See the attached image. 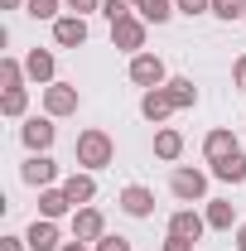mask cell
I'll return each mask as SVG.
<instances>
[{"mask_svg":"<svg viewBox=\"0 0 246 251\" xmlns=\"http://www.w3.org/2000/svg\"><path fill=\"white\" fill-rule=\"evenodd\" d=\"M73 159H77V169H111L116 164V140L101 130V126H87V130H77V140H73Z\"/></svg>","mask_w":246,"mask_h":251,"instance_id":"obj_1","label":"cell"},{"mask_svg":"<svg viewBox=\"0 0 246 251\" xmlns=\"http://www.w3.org/2000/svg\"><path fill=\"white\" fill-rule=\"evenodd\" d=\"M169 193H174L179 203H208V174L193 169V164H174V174H169Z\"/></svg>","mask_w":246,"mask_h":251,"instance_id":"obj_2","label":"cell"},{"mask_svg":"<svg viewBox=\"0 0 246 251\" xmlns=\"http://www.w3.org/2000/svg\"><path fill=\"white\" fill-rule=\"evenodd\" d=\"M125 73H130V82H135L140 92H150V87H164V82H169V68H164L159 53H135Z\"/></svg>","mask_w":246,"mask_h":251,"instance_id":"obj_3","label":"cell"},{"mask_svg":"<svg viewBox=\"0 0 246 251\" xmlns=\"http://www.w3.org/2000/svg\"><path fill=\"white\" fill-rule=\"evenodd\" d=\"M20 140H25V150H29V155H49V150H53V140H58V126H53V116H25V126H20Z\"/></svg>","mask_w":246,"mask_h":251,"instance_id":"obj_4","label":"cell"},{"mask_svg":"<svg viewBox=\"0 0 246 251\" xmlns=\"http://www.w3.org/2000/svg\"><path fill=\"white\" fill-rule=\"evenodd\" d=\"M145 39H150V25L140 20V15H125L121 25H111V49H121V53H145Z\"/></svg>","mask_w":246,"mask_h":251,"instance_id":"obj_5","label":"cell"},{"mask_svg":"<svg viewBox=\"0 0 246 251\" xmlns=\"http://www.w3.org/2000/svg\"><path fill=\"white\" fill-rule=\"evenodd\" d=\"M77 106H82V92L73 82H49L44 87V116L63 121V116H77Z\"/></svg>","mask_w":246,"mask_h":251,"instance_id":"obj_6","label":"cell"},{"mask_svg":"<svg viewBox=\"0 0 246 251\" xmlns=\"http://www.w3.org/2000/svg\"><path fill=\"white\" fill-rule=\"evenodd\" d=\"M73 237L87 242V247H97V242L106 237V218H101V208H92V203L77 208V213H73Z\"/></svg>","mask_w":246,"mask_h":251,"instance_id":"obj_7","label":"cell"},{"mask_svg":"<svg viewBox=\"0 0 246 251\" xmlns=\"http://www.w3.org/2000/svg\"><path fill=\"white\" fill-rule=\"evenodd\" d=\"M174 111H179V106H174L169 87H150V92H140V116H145L150 126H164Z\"/></svg>","mask_w":246,"mask_h":251,"instance_id":"obj_8","label":"cell"},{"mask_svg":"<svg viewBox=\"0 0 246 251\" xmlns=\"http://www.w3.org/2000/svg\"><path fill=\"white\" fill-rule=\"evenodd\" d=\"M20 179L29 188H53L58 184V164H53V155H29L25 164H20Z\"/></svg>","mask_w":246,"mask_h":251,"instance_id":"obj_9","label":"cell"},{"mask_svg":"<svg viewBox=\"0 0 246 251\" xmlns=\"http://www.w3.org/2000/svg\"><path fill=\"white\" fill-rule=\"evenodd\" d=\"M164 232H169V237H188V242H198V237L208 232V218H203L198 208H174Z\"/></svg>","mask_w":246,"mask_h":251,"instance_id":"obj_10","label":"cell"},{"mask_svg":"<svg viewBox=\"0 0 246 251\" xmlns=\"http://www.w3.org/2000/svg\"><path fill=\"white\" fill-rule=\"evenodd\" d=\"M116 203H121L125 218H154V188H145V184H125Z\"/></svg>","mask_w":246,"mask_h":251,"instance_id":"obj_11","label":"cell"},{"mask_svg":"<svg viewBox=\"0 0 246 251\" xmlns=\"http://www.w3.org/2000/svg\"><path fill=\"white\" fill-rule=\"evenodd\" d=\"M25 242H29V251H63V232L53 218H34L29 232H25Z\"/></svg>","mask_w":246,"mask_h":251,"instance_id":"obj_12","label":"cell"},{"mask_svg":"<svg viewBox=\"0 0 246 251\" xmlns=\"http://www.w3.org/2000/svg\"><path fill=\"white\" fill-rule=\"evenodd\" d=\"M25 73H29V82H39V87L58 82V63H53V49H29V53H25Z\"/></svg>","mask_w":246,"mask_h":251,"instance_id":"obj_13","label":"cell"},{"mask_svg":"<svg viewBox=\"0 0 246 251\" xmlns=\"http://www.w3.org/2000/svg\"><path fill=\"white\" fill-rule=\"evenodd\" d=\"M63 193L73 198V208H87V203H97V174H92V169H73V174L63 179Z\"/></svg>","mask_w":246,"mask_h":251,"instance_id":"obj_14","label":"cell"},{"mask_svg":"<svg viewBox=\"0 0 246 251\" xmlns=\"http://www.w3.org/2000/svg\"><path fill=\"white\" fill-rule=\"evenodd\" d=\"M53 44L58 49H82L87 44V20L82 15H58L53 20Z\"/></svg>","mask_w":246,"mask_h":251,"instance_id":"obj_15","label":"cell"},{"mask_svg":"<svg viewBox=\"0 0 246 251\" xmlns=\"http://www.w3.org/2000/svg\"><path fill=\"white\" fill-rule=\"evenodd\" d=\"M203 218H208V232H232V227H242L232 198H208V203H203Z\"/></svg>","mask_w":246,"mask_h":251,"instance_id":"obj_16","label":"cell"},{"mask_svg":"<svg viewBox=\"0 0 246 251\" xmlns=\"http://www.w3.org/2000/svg\"><path fill=\"white\" fill-rule=\"evenodd\" d=\"M184 130H174V126H154V159H164V164H179L184 155Z\"/></svg>","mask_w":246,"mask_h":251,"instance_id":"obj_17","label":"cell"},{"mask_svg":"<svg viewBox=\"0 0 246 251\" xmlns=\"http://www.w3.org/2000/svg\"><path fill=\"white\" fill-rule=\"evenodd\" d=\"M232 150H242L232 126H213V130L203 135V159H208V164H213V159H222V155H232Z\"/></svg>","mask_w":246,"mask_h":251,"instance_id":"obj_18","label":"cell"},{"mask_svg":"<svg viewBox=\"0 0 246 251\" xmlns=\"http://www.w3.org/2000/svg\"><path fill=\"white\" fill-rule=\"evenodd\" d=\"M68 213H77L73 208V198L63 193V184H53V188H39V218H68Z\"/></svg>","mask_w":246,"mask_h":251,"instance_id":"obj_19","label":"cell"},{"mask_svg":"<svg viewBox=\"0 0 246 251\" xmlns=\"http://www.w3.org/2000/svg\"><path fill=\"white\" fill-rule=\"evenodd\" d=\"M213 179H222V184H246V155L242 150H232V155L213 159V169H208Z\"/></svg>","mask_w":246,"mask_h":251,"instance_id":"obj_20","label":"cell"},{"mask_svg":"<svg viewBox=\"0 0 246 251\" xmlns=\"http://www.w3.org/2000/svg\"><path fill=\"white\" fill-rule=\"evenodd\" d=\"M130 5H135V15H140L145 25H169V20L179 15L174 0H130Z\"/></svg>","mask_w":246,"mask_h":251,"instance_id":"obj_21","label":"cell"},{"mask_svg":"<svg viewBox=\"0 0 246 251\" xmlns=\"http://www.w3.org/2000/svg\"><path fill=\"white\" fill-rule=\"evenodd\" d=\"M0 116L25 121V116H29V92H25V87H10V92L0 97Z\"/></svg>","mask_w":246,"mask_h":251,"instance_id":"obj_22","label":"cell"},{"mask_svg":"<svg viewBox=\"0 0 246 251\" xmlns=\"http://www.w3.org/2000/svg\"><path fill=\"white\" fill-rule=\"evenodd\" d=\"M164 87H169V97H174L179 111H184V106H198V87H193V77H169Z\"/></svg>","mask_w":246,"mask_h":251,"instance_id":"obj_23","label":"cell"},{"mask_svg":"<svg viewBox=\"0 0 246 251\" xmlns=\"http://www.w3.org/2000/svg\"><path fill=\"white\" fill-rule=\"evenodd\" d=\"M25 82H29V73H25V63L5 53V58H0V87L10 92V87H25Z\"/></svg>","mask_w":246,"mask_h":251,"instance_id":"obj_24","label":"cell"},{"mask_svg":"<svg viewBox=\"0 0 246 251\" xmlns=\"http://www.w3.org/2000/svg\"><path fill=\"white\" fill-rule=\"evenodd\" d=\"M63 10H68L63 0H29V5H25V15H29V20H49V25L58 20Z\"/></svg>","mask_w":246,"mask_h":251,"instance_id":"obj_25","label":"cell"},{"mask_svg":"<svg viewBox=\"0 0 246 251\" xmlns=\"http://www.w3.org/2000/svg\"><path fill=\"white\" fill-rule=\"evenodd\" d=\"M213 20H222V25L246 20V0H213Z\"/></svg>","mask_w":246,"mask_h":251,"instance_id":"obj_26","label":"cell"},{"mask_svg":"<svg viewBox=\"0 0 246 251\" xmlns=\"http://www.w3.org/2000/svg\"><path fill=\"white\" fill-rule=\"evenodd\" d=\"M101 15H106V25H121L125 15H135V5L130 0H101Z\"/></svg>","mask_w":246,"mask_h":251,"instance_id":"obj_27","label":"cell"},{"mask_svg":"<svg viewBox=\"0 0 246 251\" xmlns=\"http://www.w3.org/2000/svg\"><path fill=\"white\" fill-rule=\"evenodd\" d=\"M179 5V15H188V20H198V15H213V0H174Z\"/></svg>","mask_w":246,"mask_h":251,"instance_id":"obj_28","label":"cell"},{"mask_svg":"<svg viewBox=\"0 0 246 251\" xmlns=\"http://www.w3.org/2000/svg\"><path fill=\"white\" fill-rule=\"evenodd\" d=\"M92 251H130V237H121V232H106V237H101Z\"/></svg>","mask_w":246,"mask_h":251,"instance_id":"obj_29","label":"cell"},{"mask_svg":"<svg viewBox=\"0 0 246 251\" xmlns=\"http://www.w3.org/2000/svg\"><path fill=\"white\" fill-rule=\"evenodd\" d=\"M63 5H68V15H82V20H87L92 10H101V0H63Z\"/></svg>","mask_w":246,"mask_h":251,"instance_id":"obj_30","label":"cell"},{"mask_svg":"<svg viewBox=\"0 0 246 251\" xmlns=\"http://www.w3.org/2000/svg\"><path fill=\"white\" fill-rule=\"evenodd\" d=\"M159 251H198V242H188V237H164Z\"/></svg>","mask_w":246,"mask_h":251,"instance_id":"obj_31","label":"cell"},{"mask_svg":"<svg viewBox=\"0 0 246 251\" xmlns=\"http://www.w3.org/2000/svg\"><path fill=\"white\" fill-rule=\"evenodd\" d=\"M232 87H237V92H246V53L232 63Z\"/></svg>","mask_w":246,"mask_h":251,"instance_id":"obj_32","label":"cell"},{"mask_svg":"<svg viewBox=\"0 0 246 251\" xmlns=\"http://www.w3.org/2000/svg\"><path fill=\"white\" fill-rule=\"evenodd\" d=\"M0 251H29L25 237H0Z\"/></svg>","mask_w":246,"mask_h":251,"instance_id":"obj_33","label":"cell"},{"mask_svg":"<svg viewBox=\"0 0 246 251\" xmlns=\"http://www.w3.org/2000/svg\"><path fill=\"white\" fill-rule=\"evenodd\" d=\"M63 251H92V247H87V242H77V237H73V242H63Z\"/></svg>","mask_w":246,"mask_h":251,"instance_id":"obj_34","label":"cell"},{"mask_svg":"<svg viewBox=\"0 0 246 251\" xmlns=\"http://www.w3.org/2000/svg\"><path fill=\"white\" fill-rule=\"evenodd\" d=\"M29 0H0V10H25Z\"/></svg>","mask_w":246,"mask_h":251,"instance_id":"obj_35","label":"cell"},{"mask_svg":"<svg viewBox=\"0 0 246 251\" xmlns=\"http://www.w3.org/2000/svg\"><path fill=\"white\" fill-rule=\"evenodd\" d=\"M237 251H246V222L237 227Z\"/></svg>","mask_w":246,"mask_h":251,"instance_id":"obj_36","label":"cell"}]
</instances>
